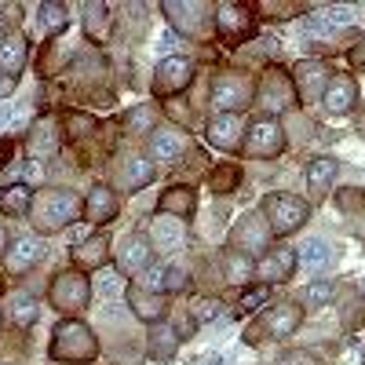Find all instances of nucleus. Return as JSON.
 Segmentation results:
<instances>
[{
    "label": "nucleus",
    "mask_w": 365,
    "mask_h": 365,
    "mask_svg": "<svg viewBox=\"0 0 365 365\" xmlns=\"http://www.w3.org/2000/svg\"><path fill=\"white\" fill-rule=\"evenodd\" d=\"M29 216H34V227L41 234H55V230L77 223L84 216V205H81V197L73 190H41L34 197Z\"/></svg>",
    "instance_id": "1"
},
{
    "label": "nucleus",
    "mask_w": 365,
    "mask_h": 365,
    "mask_svg": "<svg viewBox=\"0 0 365 365\" xmlns=\"http://www.w3.org/2000/svg\"><path fill=\"white\" fill-rule=\"evenodd\" d=\"M48 351H51L55 361H91L99 354V340H96V332H91L84 322L66 318V322L55 325Z\"/></svg>",
    "instance_id": "2"
},
{
    "label": "nucleus",
    "mask_w": 365,
    "mask_h": 365,
    "mask_svg": "<svg viewBox=\"0 0 365 365\" xmlns=\"http://www.w3.org/2000/svg\"><path fill=\"white\" fill-rule=\"evenodd\" d=\"M161 11L168 15L175 34H182L187 41H205L212 34V22H216V11L201 0H165Z\"/></svg>",
    "instance_id": "3"
},
{
    "label": "nucleus",
    "mask_w": 365,
    "mask_h": 365,
    "mask_svg": "<svg viewBox=\"0 0 365 365\" xmlns=\"http://www.w3.org/2000/svg\"><path fill=\"white\" fill-rule=\"evenodd\" d=\"M263 220H267L270 234L289 237L311 220V208H307V201H299L292 194H270V197H263Z\"/></svg>",
    "instance_id": "4"
},
{
    "label": "nucleus",
    "mask_w": 365,
    "mask_h": 365,
    "mask_svg": "<svg viewBox=\"0 0 365 365\" xmlns=\"http://www.w3.org/2000/svg\"><path fill=\"white\" fill-rule=\"evenodd\" d=\"M48 299L55 311L63 314H81L91 303V282L84 278L81 270H58L51 285H48Z\"/></svg>",
    "instance_id": "5"
},
{
    "label": "nucleus",
    "mask_w": 365,
    "mask_h": 365,
    "mask_svg": "<svg viewBox=\"0 0 365 365\" xmlns=\"http://www.w3.org/2000/svg\"><path fill=\"white\" fill-rule=\"evenodd\" d=\"M252 96H256L252 81H249L245 73H237V70L220 73L216 81H212V88H208L212 110H220V113H237V110L252 106Z\"/></svg>",
    "instance_id": "6"
},
{
    "label": "nucleus",
    "mask_w": 365,
    "mask_h": 365,
    "mask_svg": "<svg viewBox=\"0 0 365 365\" xmlns=\"http://www.w3.org/2000/svg\"><path fill=\"white\" fill-rule=\"evenodd\" d=\"M256 103L267 110V117H278L285 113L292 103H296V84H292V73L282 70V66H267L259 84H256Z\"/></svg>",
    "instance_id": "7"
},
{
    "label": "nucleus",
    "mask_w": 365,
    "mask_h": 365,
    "mask_svg": "<svg viewBox=\"0 0 365 365\" xmlns=\"http://www.w3.org/2000/svg\"><path fill=\"white\" fill-rule=\"evenodd\" d=\"M245 154L249 158H278L285 150V128L278 117H256L245 128Z\"/></svg>",
    "instance_id": "8"
},
{
    "label": "nucleus",
    "mask_w": 365,
    "mask_h": 365,
    "mask_svg": "<svg viewBox=\"0 0 365 365\" xmlns=\"http://www.w3.org/2000/svg\"><path fill=\"white\" fill-rule=\"evenodd\" d=\"M230 249L234 252H245V256H256V252H267L270 249V227L263 220V212H245V216L234 223Z\"/></svg>",
    "instance_id": "9"
},
{
    "label": "nucleus",
    "mask_w": 365,
    "mask_h": 365,
    "mask_svg": "<svg viewBox=\"0 0 365 365\" xmlns=\"http://www.w3.org/2000/svg\"><path fill=\"white\" fill-rule=\"evenodd\" d=\"M190 81H194V63H190V58L168 55V58H161L158 70H154V96L168 99V96H175V91L187 88Z\"/></svg>",
    "instance_id": "10"
},
{
    "label": "nucleus",
    "mask_w": 365,
    "mask_h": 365,
    "mask_svg": "<svg viewBox=\"0 0 365 365\" xmlns=\"http://www.w3.org/2000/svg\"><path fill=\"white\" fill-rule=\"evenodd\" d=\"M216 34L227 44H241L256 34V19L241 4H216Z\"/></svg>",
    "instance_id": "11"
},
{
    "label": "nucleus",
    "mask_w": 365,
    "mask_h": 365,
    "mask_svg": "<svg viewBox=\"0 0 365 365\" xmlns=\"http://www.w3.org/2000/svg\"><path fill=\"white\" fill-rule=\"evenodd\" d=\"M329 66L318 63V58H303V63H296L292 70V84H296V96L303 103H322L325 88H329Z\"/></svg>",
    "instance_id": "12"
},
{
    "label": "nucleus",
    "mask_w": 365,
    "mask_h": 365,
    "mask_svg": "<svg viewBox=\"0 0 365 365\" xmlns=\"http://www.w3.org/2000/svg\"><path fill=\"white\" fill-rule=\"evenodd\" d=\"M299 322H303V311L296 307V303H278V307H270V314L252 329V336H249V340H259V336L285 340V336H292V332L299 329Z\"/></svg>",
    "instance_id": "13"
},
{
    "label": "nucleus",
    "mask_w": 365,
    "mask_h": 365,
    "mask_svg": "<svg viewBox=\"0 0 365 365\" xmlns=\"http://www.w3.org/2000/svg\"><path fill=\"white\" fill-rule=\"evenodd\" d=\"M154 161L150 158H139V154H125V158H117L113 161V182L120 190H143L154 182Z\"/></svg>",
    "instance_id": "14"
},
{
    "label": "nucleus",
    "mask_w": 365,
    "mask_h": 365,
    "mask_svg": "<svg viewBox=\"0 0 365 365\" xmlns=\"http://www.w3.org/2000/svg\"><path fill=\"white\" fill-rule=\"evenodd\" d=\"M205 139L216 150H237L241 143H245V125H241L237 113H216L205 128Z\"/></svg>",
    "instance_id": "15"
},
{
    "label": "nucleus",
    "mask_w": 365,
    "mask_h": 365,
    "mask_svg": "<svg viewBox=\"0 0 365 365\" xmlns=\"http://www.w3.org/2000/svg\"><path fill=\"white\" fill-rule=\"evenodd\" d=\"M150 256H154V245H150L146 234H125L117 241V270L120 274H135L150 263Z\"/></svg>",
    "instance_id": "16"
},
{
    "label": "nucleus",
    "mask_w": 365,
    "mask_h": 365,
    "mask_svg": "<svg viewBox=\"0 0 365 365\" xmlns=\"http://www.w3.org/2000/svg\"><path fill=\"white\" fill-rule=\"evenodd\" d=\"M44 259V241L37 234H19L8 245V270L11 274H26L29 267H37Z\"/></svg>",
    "instance_id": "17"
},
{
    "label": "nucleus",
    "mask_w": 365,
    "mask_h": 365,
    "mask_svg": "<svg viewBox=\"0 0 365 365\" xmlns=\"http://www.w3.org/2000/svg\"><path fill=\"white\" fill-rule=\"evenodd\" d=\"M117 208H120V201H117L113 187L96 182V187L88 190V197H84V220L88 223H110V220H117Z\"/></svg>",
    "instance_id": "18"
},
{
    "label": "nucleus",
    "mask_w": 365,
    "mask_h": 365,
    "mask_svg": "<svg viewBox=\"0 0 365 365\" xmlns=\"http://www.w3.org/2000/svg\"><path fill=\"white\" fill-rule=\"evenodd\" d=\"M197 208V194L194 187H187V182H175V187H168L161 197H158V216H175V220H190Z\"/></svg>",
    "instance_id": "19"
},
{
    "label": "nucleus",
    "mask_w": 365,
    "mask_h": 365,
    "mask_svg": "<svg viewBox=\"0 0 365 365\" xmlns=\"http://www.w3.org/2000/svg\"><path fill=\"white\" fill-rule=\"evenodd\" d=\"M354 103H358L354 81H351V77H332L329 88H325V96H322V110H325L329 117H340V113H347Z\"/></svg>",
    "instance_id": "20"
},
{
    "label": "nucleus",
    "mask_w": 365,
    "mask_h": 365,
    "mask_svg": "<svg viewBox=\"0 0 365 365\" xmlns=\"http://www.w3.org/2000/svg\"><path fill=\"white\" fill-rule=\"evenodd\" d=\"M296 263H299L296 249H274L270 256H263L256 263V278H263V282H289Z\"/></svg>",
    "instance_id": "21"
},
{
    "label": "nucleus",
    "mask_w": 365,
    "mask_h": 365,
    "mask_svg": "<svg viewBox=\"0 0 365 365\" xmlns=\"http://www.w3.org/2000/svg\"><path fill=\"white\" fill-rule=\"evenodd\" d=\"M146 351L154 361H172L175 351H179V329L168 325V322H154L146 332Z\"/></svg>",
    "instance_id": "22"
},
{
    "label": "nucleus",
    "mask_w": 365,
    "mask_h": 365,
    "mask_svg": "<svg viewBox=\"0 0 365 365\" xmlns=\"http://www.w3.org/2000/svg\"><path fill=\"white\" fill-rule=\"evenodd\" d=\"M26 150L29 158H51L58 150V120L55 117H41L26 135Z\"/></svg>",
    "instance_id": "23"
},
{
    "label": "nucleus",
    "mask_w": 365,
    "mask_h": 365,
    "mask_svg": "<svg viewBox=\"0 0 365 365\" xmlns=\"http://www.w3.org/2000/svg\"><path fill=\"white\" fill-rule=\"evenodd\" d=\"M182 150H187V132H179V128H161L154 132V139H150V161H179L182 158Z\"/></svg>",
    "instance_id": "24"
},
{
    "label": "nucleus",
    "mask_w": 365,
    "mask_h": 365,
    "mask_svg": "<svg viewBox=\"0 0 365 365\" xmlns=\"http://www.w3.org/2000/svg\"><path fill=\"white\" fill-rule=\"evenodd\" d=\"M106 259H110V237L106 234H91V237H84L81 245L73 249L77 270H99Z\"/></svg>",
    "instance_id": "25"
},
{
    "label": "nucleus",
    "mask_w": 365,
    "mask_h": 365,
    "mask_svg": "<svg viewBox=\"0 0 365 365\" xmlns=\"http://www.w3.org/2000/svg\"><path fill=\"white\" fill-rule=\"evenodd\" d=\"M150 245L154 249H165V252H175L182 245V220L175 216H154L150 220Z\"/></svg>",
    "instance_id": "26"
},
{
    "label": "nucleus",
    "mask_w": 365,
    "mask_h": 365,
    "mask_svg": "<svg viewBox=\"0 0 365 365\" xmlns=\"http://www.w3.org/2000/svg\"><path fill=\"white\" fill-rule=\"evenodd\" d=\"M128 307L143 318V322H161V314H165V299H161V292H150V289H143V285H128Z\"/></svg>",
    "instance_id": "27"
},
{
    "label": "nucleus",
    "mask_w": 365,
    "mask_h": 365,
    "mask_svg": "<svg viewBox=\"0 0 365 365\" xmlns=\"http://www.w3.org/2000/svg\"><path fill=\"white\" fill-rule=\"evenodd\" d=\"M336 172H340L336 158H329V154L314 158V161L307 165V190H311L314 197H329V190H332V179H336Z\"/></svg>",
    "instance_id": "28"
},
{
    "label": "nucleus",
    "mask_w": 365,
    "mask_h": 365,
    "mask_svg": "<svg viewBox=\"0 0 365 365\" xmlns=\"http://www.w3.org/2000/svg\"><path fill=\"white\" fill-rule=\"evenodd\" d=\"M4 314H8V322H11V325L29 329V325L37 322L41 307H37V299L29 296V292H8V299H4Z\"/></svg>",
    "instance_id": "29"
},
{
    "label": "nucleus",
    "mask_w": 365,
    "mask_h": 365,
    "mask_svg": "<svg viewBox=\"0 0 365 365\" xmlns=\"http://www.w3.org/2000/svg\"><path fill=\"white\" fill-rule=\"evenodd\" d=\"M26 55H29V44H26L22 34H4V37H0V70H4V73L15 77L26 66Z\"/></svg>",
    "instance_id": "30"
},
{
    "label": "nucleus",
    "mask_w": 365,
    "mask_h": 365,
    "mask_svg": "<svg viewBox=\"0 0 365 365\" xmlns=\"http://www.w3.org/2000/svg\"><path fill=\"white\" fill-rule=\"evenodd\" d=\"M29 208H34V190L26 182H11V187L0 190V212L4 216H29Z\"/></svg>",
    "instance_id": "31"
},
{
    "label": "nucleus",
    "mask_w": 365,
    "mask_h": 365,
    "mask_svg": "<svg viewBox=\"0 0 365 365\" xmlns=\"http://www.w3.org/2000/svg\"><path fill=\"white\" fill-rule=\"evenodd\" d=\"M256 274V263H252V256H245V252H227L223 256V282H230V285H245L249 278Z\"/></svg>",
    "instance_id": "32"
},
{
    "label": "nucleus",
    "mask_w": 365,
    "mask_h": 365,
    "mask_svg": "<svg viewBox=\"0 0 365 365\" xmlns=\"http://www.w3.org/2000/svg\"><path fill=\"white\" fill-rule=\"evenodd\" d=\"M84 34L103 44L110 37V8L106 4H84Z\"/></svg>",
    "instance_id": "33"
},
{
    "label": "nucleus",
    "mask_w": 365,
    "mask_h": 365,
    "mask_svg": "<svg viewBox=\"0 0 365 365\" xmlns=\"http://www.w3.org/2000/svg\"><path fill=\"white\" fill-rule=\"evenodd\" d=\"M241 187V168L234 165V161H227V165H216L208 172V190L212 194H230V190H237Z\"/></svg>",
    "instance_id": "34"
},
{
    "label": "nucleus",
    "mask_w": 365,
    "mask_h": 365,
    "mask_svg": "<svg viewBox=\"0 0 365 365\" xmlns=\"http://www.w3.org/2000/svg\"><path fill=\"white\" fill-rule=\"evenodd\" d=\"M154 120H158V113H154V103H139V106H132L128 113H125V132H132V135H146V132H154Z\"/></svg>",
    "instance_id": "35"
},
{
    "label": "nucleus",
    "mask_w": 365,
    "mask_h": 365,
    "mask_svg": "<svg viewBox=\"0 0 365 365\" xmlns=\"http://www.w3.org/2000/svg\"><path fill=\"white\" fill-rule=\"evenodd\" d=\"M332 292H336V282H332V278H318V282H311L307 289L299 292V303H303V307H325V303L332 299Z\"/></svg>",
    "instance_id": "36"
},
{
    "label": "nucleus",
    "mask_w": 365,
    "mask_h": 365,
    "mask_svg": "<svg viewBox=\"0 0 365 365\" xmlns=\"http://www.w3.org/2000/svg\"><path fill=\"white\" fill-rule=\"evenodd\" d=\"M41 26L48 29V34H63V29L70 26V11H66V4H41Z\"/></svg>",
    "instance_id": "37"
},
{
    "label": "nucleus",
    "mask_w": 365,
    "mask_h": 365,
    "mask_svg": "<svg viewBox=\"0 0 365 365\" xmlns=\"http://www.w3.org/2000/svg\"><path fill=\"white\" fill-rule=\"evenodd\" d=\"M220 311H223V303H220L216 296H197L194 307H190V318H194L197 325H208V322L220 318Z\"/></svg>",
    "instance_id": "38"
},
{
    "label": "nucleus",
    "mask_w": 365,
    "mask_h": 365,
    "mask_svg": "<svg viewBox=\"0 0 365 365\" xmlns=\"http://www.w3.org/2000/svg\"><path fill=\"white\" fill-rule=\"evenodd\" d=\"M329 249H332V245H329L325 237H307V241L299 245V252H296V256H299L303 263L318 267V263H325V259H329Z\"/></svg>",
    "instance_id": "39"
},
{
    "label": "nucleus",
    "mask_w": 365,
    "mask_h": 365,
    "mask_svg": "<svg viewBox=\"0 0 365 365\" xmlns=\"http://www.w3.org/2000/svg\"><path fill=\"white\" fill-rule=\"evenodd\" d=\"M267 296H270V289L267 285H252V289H245V292H241L237 296V314H252V311H259L263 307V303H267Z\"/></svg>",
    "instance_id": "40"
},
{
    "label": "nucleus",
    "mask_w": 365,
    "mask_h": 365,
    "mask_svg": "<svg viewBox=\"0 0 365 365\" xmlns=\"http://www.w3.org/2000/svg\"><path fill=\"white\" fill-rule=\"evenodd\" d=\"M96 292H99V296H117V292H128V285H125V274H120V270H106V274H99V278H96Z\"/></svg>",
    "instance_id": "41"
},
{
    "label": "nucleus",
    "mask_w": 365,
    "mask_h": 365,
    "mask_svg": "<svg viewBox=\"0 0 365 365\" xmlns=\"http://www.w3.org/2000/svg\"><path fill=\"white\" fill-rule=\"evenodd\" d=\"M66 132L77 135V139H84V135H91V132H99V120L88 117V113H66Z\"/></svg>",
    "instance_id": "42"
},
{
    "label": "nucleus",
    "mask_w": 365,
    "mask_h": 365,
    "mask_svg": "<svg viewBox=\"0 0 365 365\" xmlns=\"http://www.w3.org/2000/svg\"><path fill=\"white\" fill-rule=\"evenodd\" d=\"M190 285V274L182 267H165V292H182Z\"/></svg>",
    "instance_id": "43"
},
{
    "label": "nucleus",
    "mask_w": 365,
    "mask_h": 365,
    "mask_svg": "<svg viewBox=\"0 0 365 365\" xmlns=\"http://www.w3.org/2000/svg\"><path fill=\"white\" fill-rule=\"evenodd\" d=\"M143 289H150V292H165V267H154V270H146L143 274Z\"/></svg>",
    "instance_id": "44"
},
{
    "label": "nucleus",
    "mask_w": 365,
    "mask_h": 365,
    "mask_svg": "<svg viewBox=\"0 0 365 365\" xmlns=\"http://www.w3.org/2000/svg\"><path fill=\"white\" fill-rule=\"evenodd\" d=\"M336 205H340L344 212H358V208H361V190H340V194H336Z\"/></svg>",
    "instance_id": "45"
},
{
    "label": "nucleus",
    "mask_w": 365,
    "mask_h": 365,
    "mask_svg": "<svg viewBox=\"0 0 365 365\" xmlns=\"http://www.w3.org/2000/svg\"><path fill=\"white\" fill-rule=\"evenodd\" d=\"M282 365H318V361H314L307 351H292V354H285V358H282Z\"/></svg>",
    "instance_id": "46"
},
{
    "label": "nucleus",
    "mask_w": 365,
    "mask_h": 365,
    "mask_svg": "<svg viewBox=\"0 0 365 365\" xmlns=\"http://www.w3.org/2000/svg\"><path fill=\"white\" fill-rule=\"evenodd\" d=\"M11 91H15V77H11V73H4V70H0V99H8Z\"/></svg>",
    "instance_id": "47"
},
{
    "label": "nucleus",
    "mask_w": 365,
    "mask_h": 365,
    "mask_svg": "<svg viewBox=\"0 0 365 365\" xmlns=\"http://www.w3.org/2000/svg\"><path fill=\"white\" fill-rule=\"evenodd\" d=\"M351 63H354V66H358V70L365 73V44H358V48L351 51Z\"/></svg>",
    "instance_id": "48"
},
{
    "label": "nucleus",
    "mask_w": 365,
    "mask_h": 365,
    "mask_svg": "<svg viewBox=\"0 0 365 365\" xmlns=\"http://www.w3.org/2000/svg\"><path fill=\"white\" fill-rule=\"evenodd\" d=\"M11 161V139H0V168Z\"/></svg>",
    "instance_id": "49"
},
{
    "label": "nucleus",
    "mask_w": 365,
    "mask_h": 365,
    "mask_svg": "<svg viewBox=\"0 0 365 365\" xmlns=\"http://www.w3.org/2000/svg\"><path fill=\"white\" fill-rule=\"evenodd\" d=\"M0 256H8V230L0 227Z\"/></svg>",
    "instance_id": "50"
},
{
    "label": "nucleus",
    "mask_w": 365,
    "mask_h": 365,
    "mask_svg": "<svg viewBox=\"0 0 365 365\" xmlns=\"http://www.w3.org/2000/svg\"><path fill=\"white\" fill-rule=\"evenodd\" d=\"M158 48H165V51H168V48H175V37H172V34H165V37L158 41Z\"/></svg>",
    "instance_id": "51"
},
{
    "label": "nucleus",
    "mask_w": 365,
    "mask_h": 365,
    "mask_svg": "<svg viewBox=\"0 0 365 365\" xmlns=\"http://www.w3.org/2000/svg\"><path fill=\"white\" fill-rule=\"evenodd\" d=\"M11 113H15L11 106H0V125H4V120H11Z\"/></svg>",
    "instance_id": "52"
},
{
    "label": "nucleus",
    "mask_w": 365,
    "mask_h": 365,
    "mask_svg": "<svg viewBox=\"0 0 365 365\" xmlns=\"http://www.w3.org/2000/svg\"><path fill=\"white\" fill-rule=\"evenodd\" d=\"M4 19H8V11H0V26H4Z\"/></svg>",
    "instance_id": "53"
}]
</instances>
